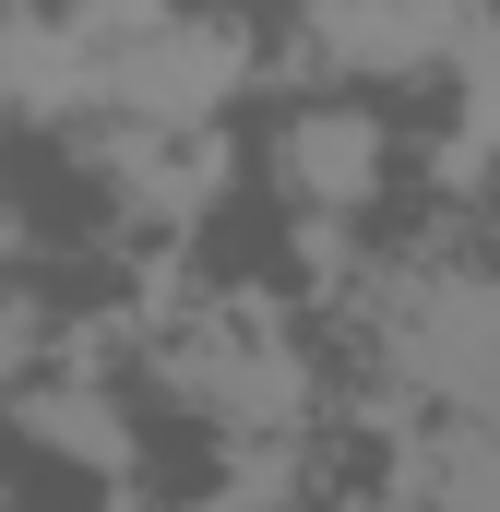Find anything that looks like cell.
<instances>
[{
  "mask_svg": "<svg viewBox=\"0 0 500 512\" xmlns=\"http://www.w3.org/2000/svg\"><path fill=\"white\" fill-rule=\"evenodd\" d=\"M381 167H393V143H381V120L346 108V96L298 108L286 143H274V179H286V203H310V215H358L381 191Z\"/></svg>",
  "mask_w": 500,
  "mask_h": 512,
  "instance_id": "1",
  "label": "cell"
}]
</instances>
